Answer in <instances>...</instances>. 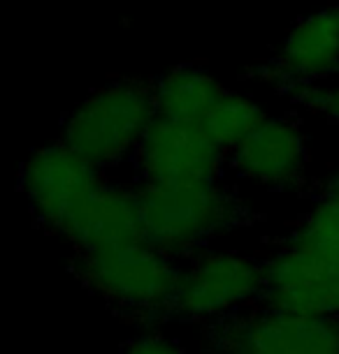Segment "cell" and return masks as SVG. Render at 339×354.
<instances>
[{"mask_svg":"<svg viewBox=\"0 0 339 354\" xmlns=\"http://www.w3.org/2000/svg\"><path fill=\"white\" fill-rule=\"evenodd\" d=\"M263 287L265 262L261 259L232 250H200L179 269L170 315L223 319L251 301H261Z\"/></svg>","mask_w":339,"mask_h":354,"instance_id":"277c9868","label":"cell"},{"mask_svg":"<svg viewBox=\"0 0 339 354\" xmlns=\"http://www.w3.org/2000/svg\"><path fill=\"white\" fill-rule=\"evenodd\" d=\"M323 195H328V197L337 199V202H339V169H337L335 174H332V176H330V181L325 183Z\"/></svg>","mask_w":339,"mask_h":354,"instance_id":"e0dca14e","label":"cell"},{"mask_svg":"<svg viewBox=\"0 0 339 354\" xmlns=\"http://www.w3.org/2000/svg\"><path fill=\"white\" fill-rule=\"evenodd\" d=\"M286 250L304 257L339 262V202L321 195L304 213L284 243Z\"/></svg>","mask_w":339,"mask_h":354,"instance_id":"5bb4252c","label":"cell"},{"mask_svg":"<svg viewBox=\"0 0 339 354\" xmlns=\"http://www.w3.org/2000/svg\"><path fill=\"white\" fill-rule=\"evenodd\" d=\"M290 102L304 106V109L321 113L328 121H332L339 128V84H309L288 93Z\"/></svg>","mask_w":339,"mask_h":354,"instance_id":"9a60e30c","label":"cell"},{"mask_svg":"<svg viewBox=\"0 0 339 354\" xmlns=\"http://www.w3.org/2000/svg\"><path fill=\"white\" fill-rule=\"evenodd\" d=\"M261 304L314 317H339V262L281 248L265 259Z\"/></svg>","mask_w":339,"mask_h":354,"instance_id":"30bf717a","label":"cell"},{"mask_svg":"<svg viewBox=\"0 0 339 354\" xmlns=\"http://www.w3.org/2000/svg\"><path fill=\"white\" fill-rule=\"evenodd\" d=\"M139 183L218 181L228 156L211 142L200 123L156 116L132 158Z\"/></svg>","mask_w":339,"mask_h":354,"instance_id":"52a82bcc","label":"cell"},{"mask_svg":"<svg viewBox=\"0 0 339 354\" xmlns=\"http://www.w3.org/2000/svg\"><path fill=\"white\" fill-rule=\"evenodd\" d=\"M225 88L198 65H177L154 79L156 116L179 123H202Z\"/></svg>","mask_w":339,"mask_h":354,"instance_id":"7c38bea8","label":"cell"},{"mask_svg":"<svg viewBox=\"0 0 339 354\" xmlns=\"http://www.w3.org/2000/svg\"><path fill=\"white\" fill-rule=\"evenodd\" d=\"M211 345L216 354H339V317L263 306L218 319Z\"/></svg>","mask_w":339,"mask_h":354,"instance_id":"8992f818","label":"cell"},{"mask_svg":"<svg viewBox=\"0 0 339 354\" xmlns=\"http://www.w3.org/2000/svg\"><path fill=\"white\" fill-rule=\"evenodd\" d=\"M72 269L86 290L114 308L142 317H163L172 313L182 266L156 245L139 241L77 252Z\"/></svg>","mask_w":339,"mask_h":354,"instance_id":"3957f363","label":"cell"},{"mask_svg":"<svg viewBox=\"0 0 339 354\" xmlns=\"http://www.w3.org/2000/svg\"><path fill=\"white\" fill-rule=\"evenodd\" d=\"M339 72V0L316 15L300 19L279 51L268 61L251 65L249 79L272 84L288 95L300 86L321 84Z\"/></svg>","mask_w":339,"mask_h":354,"instance_id":"ba28073f","label":"cell"},{"mask_svg":"<svg viewBox=\"0 0 339 354\" xmlns=\"http://www.w3.org/2000/svg\"><path fill=\"white\" fill-rule=\"evenodd\" d=\"M121 354H186L175 340L158 336V333H142L128 340Z\"/></svg>","mask_w":339,"mask_h":354,"instance_id":"2e32d148","label":"cell"},{"mask_svg":"<svg viewBox=\"0 0 339 354\" xmlns=\"http://www.w3.org/2000/svg\"><path fill=\"white\" fill-rule=\"evenodd\" d=\"M63 239L75 252H96L144 241L135 188L105 181L77 213Z\"/></svg>","mask_w":339,"mask_h":354,"instance_id":"8fae6325","label":"cell"},{"mask_svg":"<svg viewBox=\"0 0 339 354\" xmlns=\"http://www.w3.org/2000/svg\"><path fill=\"white\" fill-rule=\"evenodd\" d=\"M309 149L295 118L268 116L254 135L228 153V167L244 181L286 192L307 185Z\"/></svg>","mask_w":339,"mask_h":354,"instance_id":"9c48e42d","label":"cell"},{"mask_svg":"<svg viewBox=\"0 0 339 354\" xmlns=\"http://www.w3.org/2000/svg\"><path fill=\"white\" fill-rule=\"evenodd\" d=\"M135 195L144 241L172 259L193 257L247 218V206L221 178L198 183H137Z\"/></svg>","mask_w":339,"mask_h":354,"instance_id":"6da1fadb","label":"cell"},{"mask_svg":"<svg viewBox=\"0 0 339 354\" xmlns=\"http://www.w3.org/2000/svg\"><path fill=\"white\" fill-rule=\"evenodd\" d=\"M154 118V79H114L63 118L58 142L96 169H114L132 162Z\"/></svg>","mask_w":339,"mask_h":354,"instance_id":"7a4b0ae2","label":"cell"},{"mask_svg":"<svg viewBox=\"0 0 339 354\" xmlns=\"http://www.w3.org/2000/svg\"><path fill=\"white\" fill-rule=\"evenodd\" d=\"M337 77H339V72H337Z\"/></svg>","mask_w":339,"mask_h":354,"instance_id":"ac0fdd59","label":"cell"},{"mask_svg":"<svg viewBox=\"0 0 339 354\" xmlns=\"http://www.w3.org/2000/svg\"><path fill=\"white\" fill-rule=\"evenodd\" d=\"M107 181L63 142L37 149L19 171V188L31 206L33 218L49 232L63 236L91 195Z\"/></svg>","mask_w":339,"mask_h":354,"instance_id":"5b68a950","label":"cell"},{"mask_svg":"<svg viewBox=\"0 0 339 354\" xmlns=\"http://www.w3.org/2000/svg\"><path fill=\"white\" fill-rule=\"evenodd\" d=\"M265 118H268V113L263 111V106L256 100L242 95V93L225 91V95L211 106V111L205 116L200 125L211 142L228 156L230 151H235L244 139L261 128Z\"/></svg>","mask_w":339,"mask_h":354,"instance_id":"4fadbf2b","label":"cell"}]
</instances>
